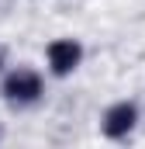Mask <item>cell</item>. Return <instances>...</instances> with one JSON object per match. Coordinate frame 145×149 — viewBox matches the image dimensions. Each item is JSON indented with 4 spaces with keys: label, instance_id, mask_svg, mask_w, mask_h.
I'll return each instance as SVG.
<instances>
[{
    "label": "cell",
    "instance_id": "cell-3",
    "mask_svg": "<svg viewBox=\"0 0 145 149\" xmlns=\"http://www.w3.org/2000/svg\"><path fill=\"white\" fill-rule=\"evenodd\" d=\"M135 128H138V104H135V101H114V104L104 108V114H100V132H104V139L121 142V139H128Z\"/></svg>",
    "mask_w": 145,
    "mask_h": 149
},
{
    "label": "cell",
    "instance_id": "cell-5",
    "mask_svg": "<svg viewBox=\"0 0 145 149\" xmlns=\"http://www.w3.org/2000/svg\"><path fill=\"white\" fill-rule=\"evenodd\" d=\"M0 142H3V125H0Z\"/></svg>",
    "mask_w": 145,
    "mask_h": 149
},
{
    "label": "cell",
    "instance_id": "cell-1",
    "mask_svg": "<svg viewBox=\"0 0 145 149\" xmlns=\"http://www.w3.org/2000/svg\"><path fill=\"white\" fill-rule=\"evenodd\" d=\"M0 80V97L10 104V108H35L38 101L45 97V76L31 70V66H7Z\"/></svg>",
    "mask_w": 145,
    "mask_h": 149
},
{
    "label": "cell",
    "instance_id": "cell-2",
    "mask_svg": "<svg viewBox=\"0 0 145 149\" xmlns=\"http://www.w3.org/2000/svg\"><path fill=\"white\" fill-rule=\"evenodd\" d=\"M83 42L79 38H52L48 45H45V66H48V73L55 76V80H66V76H72L79 66H83Z\"/></svg>",
    "mask_w": 145,
    "mask_h": 149
},
{
    "label": "cell",
    "instance_id": "cell-4",
    "mask_svg": "<svg viewBox=\"0 0 145 149\" xmlns=\"http://www.w3.org/2000/svg\"><path fill=\"white\" fill-rule=\"evenodd\" d=\"M7 66H10V49H7V45L0 42V73H3Z\"/></svg>",
    "mask_w": 145,
    "mask_h": 149
}]
</instances>
